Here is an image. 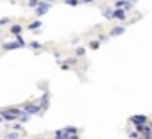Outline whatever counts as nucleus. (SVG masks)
<instances>
[{
    "label": "nucleus",
    "mask_w": 152,
    "mask_h": 139,
    "mask_svg": "<svg viewBox=\"0 0 152 139\" xmlns=\"http://www.w3.org/2000/svg\"><path fill=\"white\" fill-rule=\"evenodd\" d=\"M13 130H16V132L22 130V125H13Z\"/></svg>",
    "instance_id": "26"
},
{
    "label": "nucleus",
    "mask_w": 152,
    "mask_h": 139,
    "mask_svg": "<svg viewBox=\"0 0 152 139\" xmlns=\"http://www.w3.org/2000/svg\"><path fill=\"white\" fill-rule=\"evenodd\" d=\"M52 7V4L50 2H45V0H39V4L34 7V13H36V16H43V14H47L48 13V9Z\"/></svg>",
    "instance_id": "1"
},
{
    "label": "nucleus",
    "mask_w": 152,
    "mask_h": 139,
    "mask_svg": "<svg viewBox=\"0 0 152 139\" xmlns=\"http://www.w3.org/2000/svg\"><path fill=\"white\" fill-rule=\"evenodd\" d=\"M109 36H99V41H107Z\"/></svg>",
    "instance_id": "25"
},
{
    "label": "nucleus",
    "mask_w": 152,
    "mask_h": 139,
    "mask_svg": "<svg viewBox=\"0 0 152 139\" xmlns=\"http://www.w3.org/2000/svg\"><path fill=\"white\" fill-rule=\"evenodd\" d=\"M124 32H125V25H116V27H113V29H111V32H109V38L122 36Z\"/></svg>",
    "instance_id": "5"
},
{
    "label": "nucleus",
    "mask_w": 152,
    "mask_h": 139,
    "mask_svg": "<svg viewBox=\"0 0 152 139\" xmlns=\"http://www.w3.org/2000/svg\"><path fill=\"white\" fill-rule=\"evenodd\" d=\"M113 20H120V22H124L125 20V11L124 9H120V7H113Z\"/></svg>",
    "instance_id": "6"
},
{
    "label": "nucleus",
    "mask_w": 152,
    "mask_h": 139,
    "mask_svg": "<svg viewBox=\"0 0 152 139\" xmlns=\"http://www.w3.org/2000/svg\"><path fill=\"white\" fill-rule=\"evenodd\" d=\"M125 4H127V0H116V2H115V7L124 9V7H125Z\"/></svg>",
    "instance_id": "15"
},
{
    "label": "nucleus",
    "mask_w": 152,
    "mask_h": 139,
    "mask_svg": "<svg viewBox=\"0 0 152 139\" xmlns=\"http://www.w3.org/2000/svg\"><path fill=\"white\" fill-rule=\"evenodd\" d=\"M54 139H68V134L64 132V128H61V130H56V134H54Z\"/></svg>",
    "instance_id": "10"
},
{
    "label": "nucleus",
    "mask_w": 152,
    "mask_h": 139,
    "mask_svg": "<svg viewBox=\"0 0 152 139\" xmlns=\"http://www.w3.org/2000/svg\"><path fill=\"white\" fill-rule=\"evenodd\" d=\"M41 27H43V22H41V20H34L32 23H29V25H27V29H29V30H39Z\"/></svg>",
    "instance_id": "8"
},
{
    "label": "nucleus",
    "mask_w": 152,
    "mask_h": 139,
    "mask_svg": "<svg viewBox=\"0 0 152 139\" xmlns=\"http://www.w3.org/2000/svg\"><path fill=\"white\" fill-rule=\"evenodd\" d=\"M79 2H81V0H64V4H68V6H72V7L79 6Z\"/></svg>",
    "instance_id": "16"
},
{
    "label": "nucleus",
    "mask_w": 152,
    "mask_h": 139,
    "mask_svg": "<svg viewBox=\"0 0 152 139\" xmlns=\"http://www.w3.org/2000/svg\"><path fill=\"white\" fill-rule=\"evenodd\" d=\"M38 4H39V0H29V7H32V9H34Z\"/></svg>",
    "instance_id": "21"
},
{
    "label": "nucleus",
    "mask_w": 152,
    "mask_h": 139,
    "mask_svg": "<svg viewBox=\"0 0 152 139\" xmlns=\"http://www.w3.org/2000/svg\"><path fill=\"white\" fill-rule=\"evenodd\" d=\"M9 30H11V34H13V36H18V34H22V30H23V27H22L20 23H13Z\"/></svg>",
    "instance_id": "9"
},
{
    "label": "nucleus",
    "mask_w": 152,
    "mask_h": 139,
    "mask_svg": "<svg viewBox=\"0 0 152 139\" xmlns=\"http://www.w3.org/2000/svg\"><path fill=\"white\" fill-rule=\"evenodd\" d=\"M129 121H131L132 125H141V123H147V121H148V118H147L145 114H136V116H131V118H129Z\"/></svg>",
    "instance_id": "4"
},
{
    "label": "nucleus",
    "mask_w": 152,
    "mask_h": 139,
    "mask_svg": "<svg viewBox=\"0 0 152 139\" xmlns=\"http://www.w3.org/2000/svg\"><path fill=\"white\" fill-rule=\"evenodd\" d=\"M4 137H6V139H20V135H18V132H16V130H15V132H7Z\"/></svg>",
    "instance_id": "12"
},
{
    "label": "nucleus",
    "mask_w": 152,
    "mask_h": 139,
    "mask_svg": "<svg viewBox=\"0 0 152 139\" xmlns=\"http://www.w3.org/2000/svg\"><path fill=\"white\" fill-rule=\"evenodd\" d=\"M100 13H102V16L106 20H113V7H102Z\"/></svg>",
    "instance_id": "7"
},
{
    "label": "nucleus",
    "mask_w": 152,
    "mask_h": 139,
    "mask_svg": "<svg viewBox=\"0 0 152 139\" xmlns=\"http://www.w3.org/2000/svg\"><path fill=\"white\" fill-rule=\"evenodd\" d=\"M45 2H50V4H52V2H54V0H45Z\"/></svg>",
    "instance_id": "29"
},
{
    "label": "nucleus",
    "mask_w": 152,
    "mask_h": 139,
    "mask_svg": "<svg viewBox=\"0 0 152 139\" xmlns=\"http://www.w3.org/2000/svg\"><path fill=\"white\" fill-rule=\"evenodd\" d=\"M4 123V118H2V114H0V125H2Z\"/></svg>",
    "instance_id": "28"
},
{
    "label": "nucleus",
    "mask_w": 152,
    "mask_h": 139,
    "mask_svg": "<svg viewBox=\"0 0 152 139\" xmlns=\"http://www.w3.org/2000/svg\"><path fill=\"white\" fill-rule=\"evenodd\" d=\"M15 39H16V41H18V43H20V45H22V48H23V46H25V45H27V43H25V39H23V38H22V34H18V36H15Z\"/></svg>",
    "instance_id": "17"
},
{
    "label": "nucleus",
    "mask_w": 152,
    "mask_h": 139,
    "mask_svg": "<svg viewBox=\"0 0 152 139\" xmlns=\"http://www.w3.org/2000/svg\"><path fill=\"white\" fill-rule=\"evenodd\" d=\"M61 70H64V72H66V70H70V64H68V62L64 61V62L61 64Z\"/></svg>",
    "instance_id": "22"
},
{
    "label": "nucleus",
    "mask_w": 152,
    "mask_h": 139,
    "mask_svg": "<svg viewBox=\"0 0 152 139\" xmlns=\"http://www.w3.org/2000/svg\"><path fill=\"white\" fill-rule=\"evenodd\" d=\"M7 23H11V18H7V16H6V18H2V20H0V27H6Z\"/></svg>",
    "instance_id": "20"
},
{
    "label": "nucleus",
    "mask_w": 152,
    "mask_h": 139,
    "mask_svg": "<svg viewBox=\"0 0 152 139\" xmlns=\"http://www.w3.org/2000/svg\"><path fill=\"white\" fill-rule=\"evenodd\" d=\"M64 132L70 135V134H79V130L75 128V127H64Z\"/></svg>",
    "instance_id": "14"
},
{
    "label": "nucleus",
    "mask_w": 152,
    "mask_h": 139,
    "mask_svg": "<svg viewBox=\"0 0 152 139\" xmlns=\"http://www.w3.org/2000/svg\"><path fill=\"white\" fill-rule=\"evenodd\" d=\"M68 139H81V137H79V134H70Z\"/></svg>",
    "instance_id": "23"
},
{
    "label": "nucleus",
    "mask_w": 152,
    "mask_h": 139,
    "mask_svg": "<svg viewBox=\"0 0 152 139\" xmlns=\"http://www.w3.org/2000/svg\"><path fill=\"white\" fill-rule=\"evenodd\" d=\"M20 139H22V137H20Z\"/></svg>",
    "instance_id": "32"
},
{
    "label": "nucleus",
    "mask_w": 152,
    "mask_h": 139,
    "mask_svg": "<svg viewBox=\"0 0 152 139\" xmlns=\"http://www.w3.org/2000/svg\"><path fill=\"white\" fill-rule=\"evenodd\" d=\"M29 46H31V48H34V50H43V48H45V46H43L41 43H38V41H31V43H29Z\"/></svg>",
    "instance_id": "11"
},
{
    "label": "nucleus",
    "mask_w": 152,
    "mask_h": 139,
    "mask_svg": "<svg viewBox=\"0 0 152 139\" xmlns=\"http://www.w3.org/2000/svg\"><path fill=\"white\" fill-rule=\"evenodd\" d=\"M22 109H23V112H27V114H31V116L41 114V105H39V104H25Z\"/></svg>",
    "instance_id": "2"
},
{
    "label": "nucleus",
    "mask_w": 152,
    "mask_h": 139,
    "mask_svg": "<svg viewBox=\"0 0 152 139\" xmlns=\"http://www.w3.org/2000/svg\"><path fill=\"white\" fill-rule=\"evenodd\" d=\"M129 2H136V0H129Z\"/></svg>",
    "instance_id": "31"
},
{
    "label": "nucleus",
    "mask_w": 152,
    "mask_h": 139,
    "mask_svg": "<svg viewBox=\"0 0 152 139\" xmlns=\"http://www.w3.org/2000/svg\"><path fill=\"white\" fill-rule=\"evenodd\" d=\"M54 57H56V59H57V61H61V59H63V57H61V54H59V52H54Z\"/></svg>",
    "instance_id": "24"
},
{
    "label": "nucleus",
    "mask_w": 152,
    "mask_h": 139,
    "mask_svg": "<svg viewBox=\"0 0 152 139\" xmlns=\"http://www.w3.org/2000/svg\"><path fill=\"white\" fill-rule=\"evenodd\" d=\"M99 46H100V41H99V39H97V41H91V43H90V48H91V50H97Z\"/></svg>",
    "instance_id": "18"
},
{
    "label": "nucleus",
    "mask_w": 152,
    "mask_h": 139,
    "mask_svg": "<svg viewBox=\"0 0 152 139\" xmlns=\"http://www.w3.org/2000/svg\"><path fill=\"white\" fill-rule=\"evenodd\" d=\"M34 139H45V137H34Z\"/></svg>",
    "instance_id": "30"
},
{
    "label": "nucleus",
    "mask_w": 152,
    "mask_h": 139,
    "mask_svg": "<svg viewBox=\"0 0 152 139\" xmlns=\"http://www.w3.org/2000/svg\"><path fill=\"white\" fill-rule=\"evenodd\" d=\"M138 137H140V132H138V130L129 132V139H138Z\"/></svg>",
    "instance_id": "19"
},
{
    "label": "nucleus",
    "mask_w": 152,
    "mask_h": 139,
    "mask_svg": "<svg viewBox=\"0 0 152 139\" xmlns=\"http://www.w3.org/2000/svg\"><path fill=\"white\" fill-rule=\"evenodd\" d=\"M81 2H84V4H91V2H95V0H81Z\"/></svg>",
    "instance_id": "27"
},
{
    "label": "nucleus",
    "mask_w": 152,
    "mask_h": 139,
    "mask_svg": "<svg viewBox=\"0 0 152 139\" xmlns=\"http://www.w3.org/2000/svg\"><path fill=\"white\" fill-rule=\"evenodd\" d=\"M75 55H77V57H84L86 55V48L84 46H79L77 50H75Z\"/></svg>",
    "instance_id": "13"
},
{
    "label": "nucleus",
    "mask_w": 152,
    "mask_h": 139,
    "mask_svg": "<svg viewBox=\"0 0 152 139\" xmlns=\"http://www.w3.org/2000/svg\"><path fill=\"white\" fill-rule=\"evenodd\" d=\"M2 48H4L6 52H11V50H18V48H22V45H20L16 39H13V41H7V43H4V45H2Z\"/></svg>",
    "instance_id": "3"
}]
</instances>
